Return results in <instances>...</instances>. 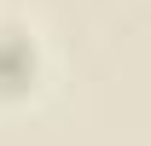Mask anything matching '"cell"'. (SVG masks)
<instances>
[{"label":"cell","mask_w":151,"mask_h":146,"mask_svg":"<svg viewBox=\"0 0 151 146\" xmlns=\"http://www.w3.org/2000/svg\"><path fill=\"white\" fill-rule=\"evenodd\" d=\"M35 88V41L23 29H0V93Z\"/></svg>","instance_id":"1"}]
</instances>
